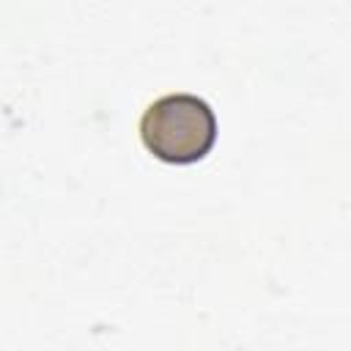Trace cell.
I'll return each instance as SVG.
<instances>
[{
    "label": "cell",
    "mask_w": 351,
    "mask_h": 351,
    "mask_svg": "<svg viewBox=\"0 0 351 351\" xmlns=\"http://www.w3.org/2000/svg\"><path fill=\"white\" fill-rule=\"evenodd\" d=\"M140 140L165 165H195L217 143V115L195 93H167L145 107Z\"/></svg>",
    "instance_id": "6da1fadb"
}]
</instances>
